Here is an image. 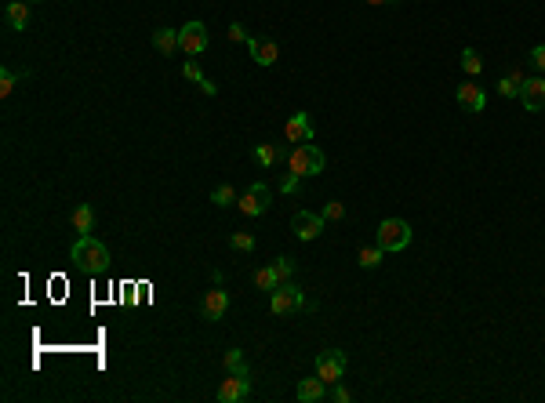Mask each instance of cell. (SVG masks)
Masks as SVG:
<instances>
[{
	"label": "cell",
	"instance_id": "1",
	"mask_svg": "<svg viewBox=\"0 0 545 403\" xmlns=\"http://www.w3.org/2000/svg\"><path fill=\"white\" fill-rule=\"evenodd\" d=\"M70 258H73V265L80 269V272H88V277H102V272L110 269V247L102 244L98 237H80L77 244H73V251H70Z\"/></svg>",
	"mask_w": 545,
	"mask_h": 403
},
{
	"label": "cell",
	"instance_id": "2",
	"mask_svg": "<svg viewBox=\"0 0 545 403\" xmlns=\"http://www.w3.org/2000/svg\"><path fill=\"white\" fill-rule=\"evenodd\" d=\"M324 153L317 150L313 142H302V145H295L291 150V157H287V171L291 175H298V178H313V175H320L324 171Z\"/></svg>",
	"mask_w": 545,
	"mask_h": 403
},
{
	"label": "cell",
	"instance_id": "3",
	"mask_svg": "<svg viewBox=\"0 0 545 403\" xmlns=\"http://www.w3.org/2000/svg\"><path fill=\"white\" fill-rule=\"evenodd\" d=\"M374 244H379L382 251H404L411 244V225L404 218H386L379 225V237H374Z\"/></svg>",
	"mask_w": 545,
	"mask_h": 403
},
{
	"label": "cell",
	"instance_id": "4",
	"mask_svg": "<svg viewBox=\"0 0 545 403\" xmlns=\"http://www.w3.org/2000/svg\"><path fill=\"white\" fill-rule=\"evenodd\" d=\"M269 309L277 312V316H287V312H298V309H306V294H302V287L298 284H280L277 291L269 294Z\"/></svg>",
	"mask_w": 545,
	"mask_h": 403
},
{
	"label": "cell",
	"instance_id": "5",
	"mask_svg": "<svg viewBox=\"0 0 545 403\" xmlns=\"http://www.w3.org/2000/svg\"><path fill=\"white\" fill-rule=\"evenodd\" d=\"M346 364H349V356H346L342 349H324V352L317 356V374L327 381V385H334V381H342Z\"/></svg>",
	"mask_w": 545,
	"mask_h": 403
},
{
	"label": "cell",
	"instance_id": "6",
	"mask_svg": "<svg viewBox=\"0 0 545 403\" xmlns=\"http://www.w3.org/2000/svg\"><path fill=\"white\" fill-rule=\"evenodd\" d=\"M269 200H272V193H269V185H262V182H255L247 189V193L237 200V207L244 211L247 218H258V215H265L269 211Z\"/></svg>",
	"mask_w": 545,
	"mask_h": 403
},
{
	"label": "cell",
	"instance_id": "7",
	"mask_svg": "<svg viewBox=\"0 0 545 403\" xmlns=\"http://www.w3.org/2000/svg\"><path fill=\"white\" fill-rule=\"evenodd\" d=\"M178 51H185V55H200V51H207V26L204 22H185L182 29H178Z\"/></svg>",
	"mask_w": 545,
	"mask_h": 403
},
{
	"label": "cell",
	"instance_id": "8",
	"mask_svg": "<svg viewBox=\"0 0 545 403\" xmlns=\"http://www.w3.org/2000/svg\"><path fill=\"white\" fill-rule=\"evenodd\" d=\"M251 396V371H240V374H225L222 389H218V399L222 403H240Z\"/></svg>",
	"mask_w": 545,
	"mask_h": 403
},
{
	"label": "cell",
	"instance_id": "9",
	"mask_svg": "<svg viewBox=\"0 0 545 403\" xmlns=\"http://www.w3.org/2000/svg\"><path fill=\"white\" fill-rule=\"evenodd\" d=\"M291 232H295L298 240H317L324 232V215H313V211H298L295 218H291Z\"/></svg>",
	"mask_w": 545,
	"mask_h": 403
},
{
	"label": "cell",
	"instance_id": "10",
	"mask_svg": "<svg viewBox=\"0 0 545 403\" xmlns=\"http://www.w3.org/2000/svg\"><path fill=\"white\" fill-rule=\"evenodd\" d=\"M284 135H287V142L291 145H302V142H313V117L306 113V110H298L295 117L287 120V127H284Z\"/></svg>",
	"mask_w": 545,
	"mask_h": 403
},
{
	"label": "cell",
	"instance_id": "11",
	"mask_svg": "<svg viewBox=\"0 0 545 403\" xmlns=\"http://www.w3.org/2000/svg\"><path fill=\"white\" fill-rule=\"evenodd\" d=\"M225 309H229V291L222 287V284H215V291H207L204 294V320H222V316H225Z\"/></svg>",
	"mask_w": 545,
	"mask_h": 403
},
{
	"label": "cell",
	"instance_id": "12",
	"mask_svg": "<svg viewBox=\"0 0 545 403\" xmlns=\"http://www.w3.org/2000/svg\"><path fill=\"white\" fill-rule=\"evenodd\" d=\"M520 102H523V110H545V77H531V80H523V91H520Z\"/></svg>",
	"mask_w": 545,
	"mask_h": 403
},
{
	"label": "cell",
	"instance_id": "13",
	"mask_svg": "<svg viewBox=\"0 0 545 403\" xmlns=\"http://www.w3.org/2000/svg\"><path fill=\"white\" fill-rule=\"evenodd\" d=\"M247 51L255 58V66H262V70H269L272 62L280 58V48L272 44V40H258V37H247Z\"/></svg>",
	"mask_w": 545,
	"mask_h": 403
},
{
	"label": "cell",
	"instance_id": "14",
	"mask_svg": "<svg viewBox=\"0 0 545 403\" xmlns=\"http://www.w3.org/2000/svg\"><path fill=\"white\" fill-rule=\"evenodd\" d=\"M454 98H458V105H466L469 113H484V105H487L484 88H476V84H458Z\"/></svg>",
	"mask_w": 545,
	"mask_h": 403
},
{
	"label": "cell",
	"instance_id": "15",
	"mask_svg": "<svg viewBox=\"0 0 545 403\" xmlns=\"http://www.w3.org/2000/svg\"><path fill=\"white\" fill-rule=\"evenodd\" d=\"M4 18H8L11 29L26 33L29 29V0H11V4L4 8Z\"/></svg>",
	"mask_w": 545,
	"mask_h": 403
},
{
	"label": "cell",
	"instance_id": "16",
	"mask_svg": "<svg viewBox=\"0 0 545 403\" xmlns=\"http://www.w3.org/2000/svg\"><path fill=\"white\" fill-rule=\"evenodd\" d=\"M324 385H327V381H324L320 374H317V378H302V381H298V399H302V403H317V399H324V396H327Z\"/></svg>",
	"mask_w": 545,
	"mask_h": 403
},
{
	"label": "cell",
	"instance_id": "17",
	"mask_svg": "<svg viewBox=\"0 0 545 403\" xmlns=\"http://www.w3.org/2000/svg\"><path fill=\"white\" fill-rule=\"evenodd\" d=\"M182 73H185V80H193V84H197V88H200L204 95H218V84H215V80H207V77L200 73V66H197V62H193V58H185V66H182Z\"/></svg>",
	"mask_w": 545,
	"mask_h": 403
},
{
	"label": "cell",
	"instance_id": "18",
	"mask_svg": "<svg viewBox=\"0 0 545 403\" xmlns=\"http://www.w3.org/2000/svg\"><path fill=\"white\" fill-rule=\"evenodd\" d=\"M523 80H527V77H523L520 70H516V73H506V77L498 80V95H501V98H516V95L523 91Z\"/></svg>",
	"mask_w": 545,
	"mask_h": 403
},
{
	"label": "cell",
	"instance_id": "19",
	"mask_svg": "<svg viewBox=\"0 0 545 403\" xmlns=\"http://www.w3.org/2000/svg\"><path fill=\"white\" fill-rule=\"evenodd\" d=\"M73 229L80 232V237H88V232L95 229V211H91V204H80V207L73 211Z\"/></svg>",
	"mask_w": 545,
	"mask_h": 403
},
{
	"label": "cell",
	"instance_id": "20",
	"mask_svg": "<svg viewBox=\"0 0 545 403\" xmlns=\"http://www.w3.org/2000/svg\"><path fill=\"white\" fill-rule=\"evenodd\" d=\"M153 48H157L160 55L178 51V29H157V33H153Z\"/></svg>",
	"mask_w": 545,
	"mask_h": 403
},
{
	"label": "cell",
	"instance_id": "21",
	"mask_svg": "<svg viewBox=\"0 0 545 403\" xmlns=\"http://www.w3.org/2000/svg\"><path fill=\"white\" fill-rule=\"evenodd\" d=\"M280 284H284V280L277 277V269H272V265H262V269H255V287H258V291H269V294H272V291H277Z\"/></svg>",
	"mask_w": 545,
	"mask_h": 403
},
{
	"label": "cell",
	"instance_id": "22",
	"mask_svg": "<svg viewBox=\"0 0 545 403\" xmlns=\"http://www.w3.org/2000/svg\"><path fill=\"white\" fill-rule=\"evenodd\" d=\"M251 157H255L262 167H272L280 160V145H269V142H262V145H255V150H251Z\"/></svg>",
	"mask_w": 545,
	"mask_h": 403
},
{
	"label": "cell",
	"instance_id": "23",
	"mask_svg": "<svg viewBox=\"0 0 545 403\" xmlns=\"http://www.w3.org/2000/svg\"><path fill=\"white\" fill-rule=\"evenodd\" d=\"M382 247L374 244V247H360V254H356V258H360V269H379L382 265Z\"/></svg>",
	"mask_w": 545,
	"mask_h": 403
},
{
	"label": "cell",
	"instance_id": "24",
	"mask_svg": "<svg viewBox=\"0 0 545 403\" xmlns=\"http://www.w3.org/2000/svg\"><path fill=\"white\" fill-rule=\"evenodd\" d=\"M222 364H225V374H240V371H251V367L244 364V352H240V349H225V359H222Z\"/></svg>",
	"mask_w": 545,
	"mask_h": 403
},
{
	"label": "cell",
	"instance_id": "25",
	"mask_svg": "<svg viewBox=\"0 0 545 403\" xmlns=\"http://www.w3.org/2000/svg\"><path fill=\"white\" fill-rule=\"evenodd\" d=\"M237 200H240V197H237L233 185H218L215 193H211V204H215V207H233Z\"/></svg>",
	"mask_w": 545,
	"mask_h": 403
},
{
	"label": "cell",
	"instance_id": "26",
	"mask_svg": "<svg viewBox=\"0 0 545 403\" xmlns=\"http://www.w3.org/2000/svg\"><path fill=\"white\" fill-rule=\"evenodd\" d=\"M458 62H462V70H466L469 77H476L480 70H484V62H480V51H476V48H466Z\"/></svg>",
	"mask_w": 545,
	"mask_h": 403
},
{
	"label": "cell",
	"instance_id": "27",
	"mask_svg": "<svg viewBox=\"0 0 545 403\" xmlns=\"http://www.w3.org/2000/svg\"><path fill=\"white\" fill-rule=\"evenodd\" d=\"M272 269H277V277L287 284L291 277H295V258H291V254H280V258H272Z\"/></svg>",
	"mask_w": 545,
	"mask_h": 403
},
{
	"label": "cell",
	"instance_id": "28",
	"mask_svg": "<svg viewBox=\"0 0 545 403\" xmlns=\"http://www.w3.org/2000/svg\"><path fill=\"white\" fill-rule=\"evenodd\" d=\"M22 77H26V73H15V70H0V95L8 98V95L15 91V84L22 80Z\"/></svg>",
	"mask_w": 545,
	"mask_h": 403
},
{
	"label": "cell",
	"instance_id": "29",
	"mask_svg": "<svg viewBox=\"0 0 545 403\" xmlns=\"http://www.w3.org/2000/svg\"><path fill=\"white\" fill-rule=\"evenodd\" d=\"M320 215H324V222H342L346 218V204L342 200H327Z\"/></svg>",
	"mask_w": 545,
	"mask_h": 403
},
{
	"label": "cell",
	"instance_id": "30",
	"mask_svg": "<svg viewBox=\"0 0 545 403\" xmlns=\"http://www.w3.org/2000/svg\"><path fill=\"white\" fill-rule=\"evenodd\" d=\"M229 244H233L237 251H255V237H251V232H233Z\"/></svg>",
	"mask_w": 545,
	"mask_h": 403
},
{
	"label": "cell",
	"instance_id": "31",
	"mask_svg": "<svg viewBox=\"0 0 545 403\" xmlns=\"http://www.w3.org/2000/svg\"><path fill=\"white\" fill-rule=\"evenodd\" d=\"M298 182H302L298 175H291V171H287V175L280 178V193H287V197H291V193H298Z\"/></svg>",
	"mask_w": 545,
	"mask_h": 403
},
{
	"label": "cell",
	"instance_id": "32",
	"mask_svg": "<svg viewBox=\"0 0 545 403\" xmlns=\"http://www.w3.org/2000/svg\"><path fill=\"white\" fill-rule=\"evenodd\" d=\"M331 399H334V403H349V399H353V392H349V389L342 385V381H334V389H331Z\"/></svg>",
	"mask_w": 545,
	"mask_h": 403
},
{
	"label": "cell",
	"instance_id": "33",
	"mask_svg": "<svg viewBox=\"0 0 545 403\" xmlns=\"http://www.w3.org/2000/svg\"><path fill=\"white\" fill-rule=\"evenodd\" d=\"M247 37H251V33H247L240 22H233V26H229V40H244V44H247Z\"/></svg>",
	"mask_w": 545,
	"mask_h": 403
},
{
	"label": "cell",
	"instance_id": "34",
	"mask_svg": "<svg viewBox=\"0 0 545 403\" xmlns=\"http://www.w3.org/2000/svg\"><path fill=\"white\" fill-rule=\"evenodd\" d=\"M531 62L538 70H545V44H538V48H531Z\"/></svg>",
	"mask_w": 545,
	"mask_h": 403
},
{
	"label": "cell",
	"instance_id": "35",
	"mask_svg": "<svg viewBox=\"0 0 545 403\" xmlns=\"http://www.w3.org/2000/svg\"><path fill=\"white\" fill-rule=\"evenodd\" d=\"M367 4H374V8H379V4H389V0H367Z\"/></svg>",
	"mask_w": 545,
	"mask_h": 403
},
{
	"label": "cell",
	"instance_id": "36",
	"mask_svg": "<svg viewBox=\"0 0 545 403\" xmlns=\"http://www.w3.org/2000/svg\"><path fill=\"white\" fill-rule=\"evenodd\" d=\"M29 4H40V0H29Z\"/></svg>",
	"mask_w": 545,
	"mask_h": 403
}]
</instances>
